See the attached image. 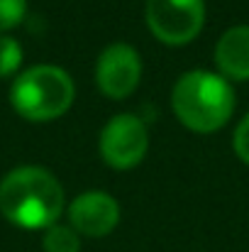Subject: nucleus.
I'll use <instances>...</instances> for the list:
<instances>
[{
	"mask_svg": "<svg viewBox=\"0 0 249 252\" xmlns=\"http://www.w3.org/2000/svg\"><path fill=\"white\" fill-rule=\"evenodd\" d=\"M42 248H44V252H81V240L71 225L56 223V225L47 228Z\"/></svg>",
	"mask_w": 249,
	"mask_h": 252,
	"instance_id": "nucleus-9",
	"label": "nucleus"
},
{
	"mask_svg": "<svg viewBox=\"0 0 249 252\" xmlns=\"http://www.w3.org/2000/svg\"><path fill=\"white\" fill-rule=\"evenodd\" d=\"M71 228L85 238H105L120 223V206L105 191H85L69 206Z\"/></svg>",
	"mask_w": 249,
	"mask_h": 252,
	"instance_id": "nucleus-7",
	"label": "nucleus"
},
{
	"mask_svg": "<svg viewBox=\"0 0 249 252\" xmlns=\"http://www.w3.org/2000/svg\"><path fill=\"white\" fill-rule=\"evenodd\" d=\"M215 64L225 79L247 81L249 79V25L230 27L215 47Z\"/></svg>",
	"mask_w": 249,
	"mask_h": 252,
	"instance_id": "nucleus-8",
	"label": "nucleus"
},
{
	"mask_svg": "<svg viewBox=\"0 0 249 252\" xmlns=\"http://www.w3.org/2000/svg\"><path fill=\"white\" fill-rule=\"evenodd\" d=\"M64 211L59 179L42 167H17L0 181V213L17 228L47 230Z\"/></svg>",
	"mask_w": 249,
	"mask_h": 252,
	"instance_id": "nucleus-1",
	"label": "nucleus"
},
{
	"mask_svg": "<svg viewBox=\"0 0 249 252\" xmlns=\"http://www.w3.org/2000/svg\"><path fill=\"white\" fill-rule=\"evenodd\" d=\"M22 64V49L17 44V39L0 34V79L10 76L20 69Z\"/></svg>",
	"mask_w": 249,
	"mask_h": 252,
	"instance_id": "nucleus-10",
	"label": "nucleus"
},
{
	"mask_svg": "<svg viewBox=\"0 0 249 252\" xmlns=\"http://www.w3.org/2000/svg\"><path fill=\"white\" fill-rule=\"evenodd\" d=\"M27 0H0V32L17 27L25 20Z\"/></svg>",
	"mask_w": 249,
	"mask_h": 252,
	"instance_id": "nucleus-11",
	"label": "nucleus"
},
{
	"mask_svg": "<svg viewBox=\"0 0 249 252\" xmlns=\"http://www.w3.org/2000/svg\"><path fill=\"white\" fill-rule=\"evenodd\" d=\"M147 27L149 32L171 47L188 44L198 37L205 22L203 0H147Z\"/></svg>",
	"mask_w": 249,
	"mask_h": 252,
	"instance_id": "nucleus-4",
	"label": "nucleus"
},
{
	"mask_svg": "<svg viewBox=\"0 0 249 252\" xmlns=\"http://www.w3.org/2000/svg\"><path fill=\"white\" fill-rule=\"evenodd\" d=\"M139 76H142V59L130 44L115 42L100 52L95 64V81L108 98L117 100L127 98L137 88Z\"/></svg>",
	"mask_w": 249,
	"mask_h": 252,
	"instance_id": "nucleus-6",
	"label": "nucleus"
},
{
	"mask_svg": "<svg viewBox=\"0 0 249 252\" xmlns=\"http://www.w3.org/2000/svg\"><path fill=\"white\" fill-rule=\"evenodd\" d=\"M76 98L71 76L52 64H39L22 71L10 88V103L25 120L47 123L61 118Z\"/></svg>",
	"mask_w": 249,
	"mask_h": 252,
	"instance_id": "nucleus-3",
	"label": "nucleus"
},
{
	"mask_svg": "<svg viewBox=\"0 0 249 252\" xmlns=\"http://www.w3.org/2000/svg\"><path fill=\"white\" fill-rule=\"evenodd\" d=\"M235 152L237 157L249 167V115L242 118V123L235 130Z\"/></svg>",
	"mask_w": 249,
	"mask_h": 252,
	"instance_id": "nucleus-12",
	"label": "nucleus"
},
{
	"mask_svg": "<svg viewBox=\"0 0 249 252\" xmlns=\"http://www.w3.org/2000/svg\"><path fill=\"white\" fill-rule=\"evenodd\" d=\"M149 150V132L144 120L132 113H120L108 120L100 132V155L103 162L112 169L137 167Z\"/></svg>",
	"mask_w": 249,
	"mask_h": 252,
	"instance_id": "nucleus-5",
	"label": "nucleus"
},
{
	"mask_svg": "<svg viewBox=\"0 0 249 252\" xmlns=\"http://www.w3.org/2000/svg\"><path fill=\"white\" fill-rule=\"evenodd\" d=\"M171 105L183 127L205 135L220 130L230 120L235 110V91L222 74L198 69L176 81Z\"/></svg>",
	"mask_w": 249,
	"mask_h": 252,
	"instance_id": "nucleus-2",
	"label": "nucleus"
}]
</instances>
